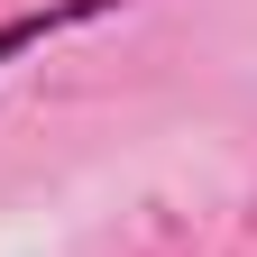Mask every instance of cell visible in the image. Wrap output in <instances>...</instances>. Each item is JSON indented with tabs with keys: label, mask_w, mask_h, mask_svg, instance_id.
Masks as SVG:
<instances>
[{
	"label": "cell",
	"mask_w": 257,
	"mask_h": 257,
	"mask_svg": "<svg viewBox=\"0 0 257 257\" xmlns=\"http://www.w3.org/2000/svg\"><path fill=\"white\" fill-rule=\"evenodd\" d=\"M101 10H119V0H55V10L10 19V28H0V64H10V55H28V46H46V37H64V28H83V19H101Z\"/></svg>",
	"instance_id": "6da1fadb"
}]
</instances>
